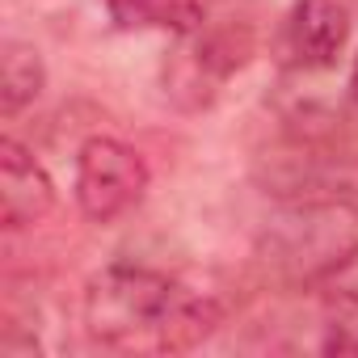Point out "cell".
Segmentation results:
<instances>
[{
  "label": "cell",
  "mask_w": 358,
  "mask_h": 358,
  "mask_svg": "<svg viewBox=\"0 0 358 358\" xmlns=\"http://www.w3.org/2000/svg\"><path fill=\"white\" fill-rule=\"evenodd\" d=\"M215 324L211 295L148 266H106L85 287V329L110 350H190Z\"/></svg>",
  "instance_id": "6da1fadb"
},
{
  "label": "cell",
  "mask_w": 358,
  "mask_h": 358,
  "mask_svg": "<svg viewBox=\"0 0 358 358\" xmlns=\"http://www.w3.org/2000/svg\"><path fill=\"white\" fill-rule=\"evenodd\" d=\"M253 55V38L241 26H203L177 38V51L164 59V93L182 110H207L232 72Z\"/></svg>",
  "instance_id": "7a4b0ae2"
},
{
  "label": "cell",
  "mask_w": 358,
  "mask_h": 358,
  "mask_svg": "<svg viewBox=\"0 0 358 358\" xmlns=\"http://www.w3.org/2000/svg\"><path fill=\"white\" fill-rule=\"evenodd\" d=\"M148 194V164L143 156L114 139V135H93L76 152V207L93 224H114L127 211L139 207Z\"/></svg>",
  "instance_id": "3957f363"
},
{
  "label": "cell",
  "mask_w": 358,
  "mask_h": 358,
  "mask_svg": "<svg viewBox=\"0 0 358 358\" xmlns=\"http://www.w3.org/2000/svg\"><path fill=\"white\" fill-rule=\"evenodd\" d=\"M345 38H350V13L341 0H295L282 26V51L299 72L333 68Z\"/></svg>",
  "instance_id": "277c9868"
},
{
  "label": "cell",
  "mask_w": 358,
  "mask_h": 358,
  "mask_svg": "<svg viewBox=\"0 0 358 358\" xmlns=\"http://www.w3.org/2000/svg\"><path fill=\"white\" fill-rule=\"evenodd\" d=\"M51 207H55V186L47 169L34 160L30 148L5 135L0 139V224H5V232L43 224Z\"/></svg>",
  "instance_id": "5b68a950"
},
{
  "label": "cell",
  "mask_w": 358,
  "mask_h": 358,
  "mask_svg": "<svg viewBox=\"0 0 358 358\" xmlns=\"http://www.w3.org/2000/svg\"><path fill=\"white\" fill-rule=\"evenodd\" d=\"M110 22L127 34H173L186 38L207 26L203 0H106Z\"/></svg>",
  "instance_id": "8992f818"
},
{
  "label": "cell",
  "mask_w": 358,
  "mask_h": 358,
  "mask_svg": "<svg viewBox=\"0 0 358 358\" xmlns=\"http://www.w3.org/2000/svg\"><path fill=\"white\" fill-rule=\"evenodd\" d=\"M47 89V64L34 43L5 38L0 43V114L13 118L34 106Z\"/></svg>",
  "instance_id": "52a82bcc"
},
{
  "label": "cell",
  "mask_w": 358,
  "mask_h": 358,
  "mask_svg": "<svg viewBox=\"0 0 358 358\" xmlns=\"http://www.w3.org/2000/svg\"><path fill=\"white\" fill-rule=\"evenodd\" d=\"M350 89H354V97H358V59H354V72H350Z\"/></svg>",
  "instance_id": "ba28073f"
}]
</instances>
